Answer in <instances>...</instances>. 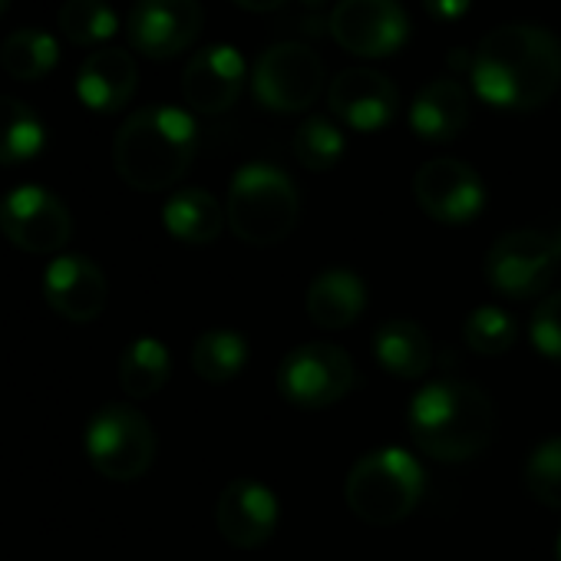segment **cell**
Segmentation results:
<instances>
[{"label":"cell","instance_id":"6da1fadb","mask_svg":"<svg viewBox=\"0 0 561 561\" xmlns=\"http://www.w3.org/2000/svg\"><path fill=\"white\" fill-rule=\"evenodd\" d=\"M472 90L499 110H538L561 87V41L545 27L505 24L482 37L469 64Z\"/></svg>","mask_w":561,"mask_h":561},{"label":"cell","instance_id":"7a4b0ae2","mask_svg":"<svg viewBox=\"0 0 561 561\" xmlns=\"http://www.w3.org/2000/svg\"><path fill=\"white\" fill-rule=\"evenodd\" d=\"M198 149L195 119L175 106L136 110L113 139L116 175L136 192L172 188L192 165Z\"/></svg>","mask_w":561,"mask_h":561},{"label":"cell","instance_id":"3957f363","mask_svg":"<svg viewBox=\"0 0 561 561\" xmlns=\"http://www.w3.org/2000/svg\"><path fill=\"white\" fill-rule=\"evenodd\" d=\"M407 423L420 453L439 462H466L492 443L495 410L479 387L436 380L413 397Z\"/></svg>","mask_w":561,"mask_h":561},{"label":"cell","instance_id":"277c9868","mask_svg":"<svg viewBox=\"0 0 561 561\" xmlns=\"http://www.w3.org/2000/svg\"><path fill=\"white\" fill-rule=\"evenodd\" d=\"M231 231L254 248L285 241L301 215L298 185L267 162L241 165L228 185V205H225Z\"/></svg>","mask_w":561,"mask_h":561},{"label":"cell","instance_id":"5b68a950","mask_svg":"<svg viewBox=\"0 0 561 561\" xmlns=\"http://www.w3.org/2000/svg\"><path fill=\"white\" fill-rule=\"evenodd\" d=\"M423 489V466L407 449L387 446L354 462L344 495L351 512L367 525H397L420 505Z\"/></svg>","mask_w":561,"mask_h":561},{"label":"cell","instance_id":"8992f818","mask_svg":"<svg viewBox=\"0 0 561 561\" xmlns=\"http://www.w3.org/2000/svg\"><path fill=\"white\" fill-rule=\"evenodd\" d=\"M87 459L113 482H133L149 472L156 459V430L129 403H110L87 423Z\"/></svg>","mask_w":561,"mask_h":561},{"label":"cell","instance_id":"52a82bcc","mask_svg":"<svg viewBox=\"0 0 561 561\" xmlns=\"http://www.w3.org/2000/svg\"><path fill=\"white\" fill-rule=\"evenodd\" d=\"M328 87L324 60L308 44H274L267 47L251 73L254 100L271 113H305L311 110Z\"/></svg>","mask_w":561,"mask_h":561},{"label":"cell","instance_id":"ba28073f","mask_svg":"<svg viewBox=\"0 0 561 561\" xmlns=\"http://www.w3.org/2000/svg\"><path fill=\"white\" fill-rule=\"evenodd\" d=\"M354 387V360L337 344H301L277 367V390L288 403L324 410L344 400Z\"/></svg>","mask_w":561,"mask_h":561},{"label":"cell","instance_id":"9c48e42d","mask_svg":"<svg viewBox=\"0 0 561 561\" xmlns=\"http://www.w3.org/2000/svg\"><path fill=\"white\" fill-rule=\"evenodd\" d=\"M0 231L27 254H57L73 238V215L44 185H21L0 202Z\"/></svg>","mask_w":561,"mask_h":561},{"label":"cell","instance_id":"30bf717a","mask_svg":"<svg viewBox=\"0 0 561 561\" xmlns=\"http://www.w3.org/2000/svg\"><path fill=\"white\" fill-rule=\"evenodd\" d=\"M337 47L354 57H390L410 37V18L400 0H337L328 18Z\"/></svg>","mask_w":561,"mask_h":561},{"label":"cell","instance_id":"8fae6325","mask_svg":"<svg viewBox=\"0 0 561 561\" xmlns=\"http://www.w3.org/2000/svg\"><path fill=\"white\" fill-rule=\"evenodd\" d=\"M554 264L558 257H554L551 238L531 228H518V231L502 234L489 248L485 277L499 295L512 301H528L548 288Z\"/></svg>","mask_w":561,"mask_h":561},{"label":"cell","instance_id":"7c38bea8","mask_svg":"<svg viewBox=\"0 0 561 561\" xmlns=\"http://www.w3.org/2000/svg\"><path fill=\"white\" fill-rule=\"evenodd\" d=\"M205 27L198 0H136L126 34L129 44L149 60H172L185 54Z\"/></svg>","mask_w":561,"mask_h":561},{"label":"cell","instance_id":"4fadbf2b","mask_svg":"<svg viewBox=\"0 0 561 561\" xmlns=\"http://www.w3.org/2000/svg\"><path fill=\"white\" fill-rule=\"evenodd\" d=\"M413 195H416V205L443 225H466L485 205V185L479 172L449 156H439L420 165L413 179Z\"/></svg>","mask_w":561,"mask_h":561},{"label":"cell","instance_id":"5bb4252c","mask_svg":"<svg viewBox=\"0 0 561 561\" xmlns=\"http://www.w3.org/2000/svg\"><path fill=\"white\" fill-rule=\"evenodd\" d=\"M44 298L70 324H93L110 301L103 267L87 254H60L44 271Z\"/></svg>","mask_w":561,"mask_h":561},{"label":"cell","instance_id":"9a60e30c","mask_svg":"<svg viewBox=\"0 0 561 561\" xmlns=\"http://www.w3.org/2000/svg\"><path fill=\"white\" fill-rule=\"evenodd\" d=\"M331 113L357 133H377L393 123L400 110V93L390 77L370 67H351L328 87Z\"/></svg>","mask_w":561,"mask_h":561},{"label":"cell","instance_id":"2e32d148","mask_svg":"<svg viewBox=\"0 0 561 561\" xmlns=\"http://www.w3.org/2000/svg\"><path fill=\"white\" fill-rule=\"evenodd\" d=\"M244 73H248L244 57L234 47H228V44L205 47L182 70V96L195 113L218 116V113L231 110L234 100L241 96Z\"/></svg>","mask_w":561,"mask_h":561},{"label":"cell","instance_id":"e0dca14e","mask_svg":"<svg viewBox=\"0 0 561 561\" xmlns=\"http://www.w3.org/2000/svg\"><path fill=\"white\" fill-rule=\"evenodd\" d=\"M215 525L234 548H257L277 528V499L257 479H234L221 489Z\"/></svg>","mask_w":561,"mask_h":561},{"label":"cell","instance_id":"ac0fdd59","mask_svg":"<svg viewBox=\"0 0 561 561\" xmlns=\"http://www.w3.org/2000/svg\"><path fill=\"white\" fill-rule=\"evenodd\" d=\"M139 87V70L129 50L123 47H96L80 73H77V96L87 110L93 113H119Z\"/></svg>","mask_w":561,"mask_h":561},{"label":"cell","instance_id":"d6986e66","mask_svg":"<svg viewBox=\"0 0 561 561\" xmlns=\"http://www.w3.org/2000/svg\"><path fill=\"white\" fill-rule=\"evenodd\" d=\"M469 123V93L456 80H433L426 83L413 106L410 126L426 142H453Z\"/></svg>","mask_w":561,"mask_h":561},{"label":"cell","instance_id":"ffe728a7","mask_svg":"<svg viewBox=\"0 0 561 561\" xmlns=\"http://www.w3.org/2000/svg\"><path fill=\"white\" fill-rule=\"evenodd\" d=\"M367 308V288L364 280L347 267H328L321 271L308 288V318L324 331H344L351 328Z\"/></svg>","mask_w":561,"mask_h":561},{"label":"cell","instance_id":"44dd1931","mask_svg":"<svg viewBox=\"0 0 561 561\" xmlns=\"http://www.w3.org/2000/svg\"><path fill=\"white\" fill-rule=\"evenodd\" d=\"M374 357L390 377L420 380L433 364V344L416 321L393 318L374 331Z\"/></svg>","mask_w":561,"mask_h":561},{"label":"cell","instance_id":"7402d4cb","mask_svg":"<svg viewBox=\"0 0 561 561\" xmlns=\"http://www.w3.org/2000/svg\"><path fill=\"white\" fill-rule=\"evenodd\" d=\"M225 211L218 205V198L205 188H179L175 195H169L165 208H162V221L165 231L185 244H208L221 234L225 225Z\"/></svg>","mask_w":561,"mask_h":561},{"label":"cell","instance_id":"603a6c76","mask_svg":"<svg viewBox=\"0 0 561 561\" xmlns=\"http://www.w3.org/2000/svg\"><path fill=\"white\" fill-rule=\"evenodd\" d=\"M47 126L21 100L0 96V165H21L44 152Z\"/></svg>","mask_w":561,"mask_h":561},{"label":"cell","instance_id":"cb8c5ba5","mask_svg":"<svg viewBox=\"0 0 561 561\" xmlns=\"http://www.w3.org/2000/svg\"><path fill=\"white\" fill-rule=\"evenodd\" d=\"M169 374H172V357L165 344L156 337L133 341L119 357V387L133 400H146L159 393L169 383Z\"/></svg>","mask_w":561,"mask_h":561},{"label":"cell","instance_id":"d4e9b609","mask_svg":"<svg viewBox=\"0 0 561 561\" xmlns=\"http://www.w3.org/2000/svg\"><path fill=\"white\" fill-rule=\"evenodd\" d=\"M57 64H60V47L44 31H31V27L14 31L4 41V47H0V67L24 83L44 80L47 73H54Z\"/></svg>","mask_w":561,"mask_h":561},{"label":"cell","instance_id":"484cf974","mask_svg":"<svg viewBox=\"0 0 561 561\" xmlns=\"http://www.w3.org/2000/svg\"><path fill=\"white\" fill-rule=\"evenodd\" d=\"M248 364V341L234 331H208L192 347V370L205 383H228Z\"/></svg>","mask_w":561,"mask_h":561},{"label":"cell","instance_id":"4316f807","mask_svg":"<svg viewBox=\"0 0 561 561\" xmlns=\"http://www.w3.org/2000/svg\"><path fill=\"white\" fill-rule=\"evenodd\" d=\"M57 27L73 47H96L116 37L119 18L106 0H64Z\"/></svg>","mask_w":561,"mask_h":561},{"label":"cell","instance_id":"83f0119b","mask_svg":"<svg viewBox=\"0 0 561 561\" xmlns=\"http://www.w3.org/2000/svg\"><path fill=\"white\" fill-rule=\"evenodd\" d=\"M344 133L328 116H308L295 133V156L311 172H328L344 156Z\"/></svg>","mask_w":561,"mask_h":561},{"label":"cell","instance_id":"f1b7e54d","mask_svg":"<svg viewBox=\"0 0 561 561\" xmlns=\"http://www.w3.org/2000/svg\"><path fill=\"white\" fill-rule=\"evenodd\" d=\"M462 337L466 344L482 354V357H499L515 344V321L502 311V308H476L466 324H462Z\"/></svg>","mask_w":561,"mask_h":561},{"label":"cell","instance_id":"f546056e","mask_svg":"<svg viewBox=\"0 0 561 561\" xmlns=\"http://www.w3.org/2000/svg\"><path fill=\"white\" fill-rule=\"evenodd\" d=\"M525 485L545 508L561 512V436L535 446L525 462Z\"/></svg>","mask_w":561,"mask_h":561},{"label":"cell","instance_id":"4dcf8cb0","mask_svg":"<svg viewBox=\"0 0 561 561\" xmlns=\"http://www.w3.org/2000/svg\"><path fill=\"white\" fill-rule=\"evenodd\" d=\"M528 334H531V344L538 347V354L561 360V291L538 301Z\"/></svg>","mask_w":561,"mask_h":561},{"label":"cell","instance_id":"1f68e13d","mask_svg":"<svg viewBox=\"0 0 561 561\" xmlns=\"http://www.w3.org/2000/svg\"><path fill=\"white\" fill-rule=\"evenodd\" d=\"M472 0H423V8L433 21L439 24H449V21H459L466 11H469Z\"/></svg>","mask_w":561,"mask_h":561},{"label":"cell","instance_id":"d6a6232c","mask_svg":"<svg viewBox=\"0 0 561 561\" xmlns=\"http://www.w3.org/2000/svg\"><path fill=\"white\" fill-rule=\"evenodd\" d=\"M231 4H238L241 11H251V14H271L277 8H285L288 0H231Z\"/></svg>","mask_w":561,"mask_h":561},{"label":"cell","instance_id":"836d02e7","mask_svg":"<svg viewBox=\"0 0 561 561\" xmlns=\"http://www.w3.org/2000/svg\"><path fill=\"white\" fill-rule=\"evenodd\" d=\"M548 238H551V248H554V257L561 261V225H558V228H554V231H551Z\"/></svg>","mask_w":561,"mask_h":561},{"label":"cell","instance_id":"e575fe53","mask_svg":"<svg viewBox=\"0 0 561 561\" xmlns=\"http://www.w3.org/2000/svg\"><path fill=\"white\" fill-rule=\"evenodd\" d=\"M11 11V0H0V18H4Z\"/></svg>","mask_w":561,"mask_h":561},{"label":"cell","instance_id":"d590c367","mask_svg":"<svg viewBox=\"0 0 561 561\" xmlns=\"http://www.w3.org/2000/svg\"><path fill=\"white\" fill-rule=\"evenodd\" d=\"M554 554H558V561H561V535H558V545H554Z\"/></svg>","mask_w":561,"mask_h":561},{"label":"cell","instance_id":"8d00e7d4","mask_svg":"<svg viewBox=\"0 0 561 561\" xmlns=\"http://www.w3.org/2000/svg\"><path fill=\"white\" fill-rule=\"evenodd\" d=\"M308 4H324V0H308Z\"/></svg>","mask_w":561,"mask_h":561}]
</instances>
